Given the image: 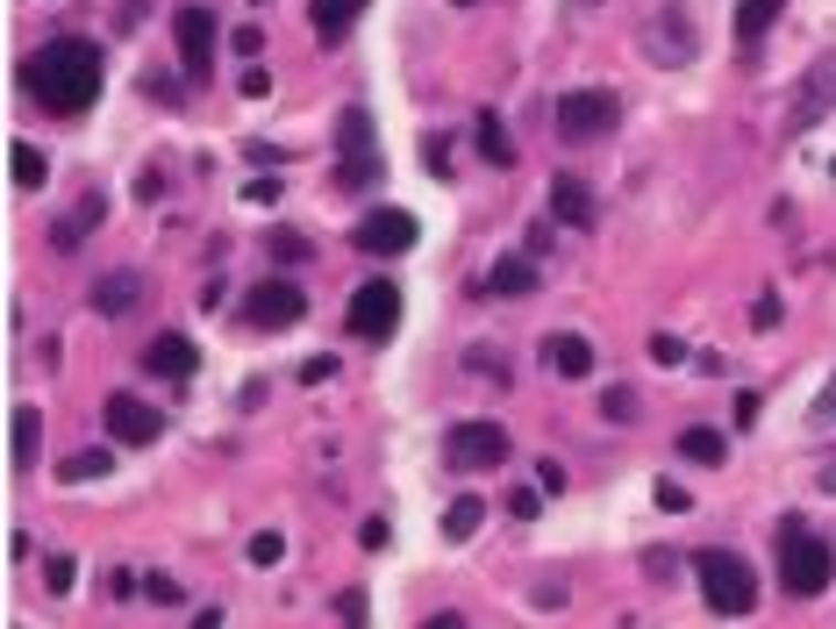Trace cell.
I'll list each match as a JSON object with an SVG mask.
<instances>
[{"label":"cell","instance_id":"cell-6","mask_svg":"<svg viewBox=\"0 0 836 629\" xmlns=\"http://www.w3.org/2000/svg\"><path fill=\"white\" fill-rule=\"evenodd\" d=\"M343 322H351L358 343H387L393 329H401V287H393V279H364L351 294V314H343Z\"/></svg>","mask_w":836,"mask_h":629},{"label":"cell","instance_id":"cell-13","mask_svg":"<svg viewBox=\"0 0 836 629\" xmlns=\"http://www.w3.org/2000/svg\"><path fill=\"white\" fill-rule=\"evenodd\" d=\"M650 29H658V36H650V57H658V65H679V57H694V36H687V8H673V0H665V8L650 14Z\"/></svg>","mask_w":836,"mask_h":629},{"label":"cell","instance_id":"cell-41","mask_svg":"<svg viewBox=\"0 0 836 629\" xmlns=\"http://www.w3.org/2000/svg\"><path fill=\"white\" fill-rule=\"evenodd\" d=\"M329 372H337V358H308V365H300V380H308V386H322Z\"/></svg>","mask_w":836,"mask_h":629},{"label":"cell","instance_id":"cell-21","mask_svg":"<svg viewBox=\"0 0 836 629\" xmlns=\"http://www.w3.org/2000/svg\"><path fill=\"white\" fill-rule=\"evenodd\" d=\"M780 8H786V0H737V22H729V29H737V43H743V51H751V43L765 36L772 22H780Z\"/></svg>","mask_w":836,"mask_h":629},{"label":"cell","instance_id":"cell-40","mask_svg":"<svg viewBox=\"0 0 836 629\" xmlns=\"http://www.w3.org/2000/svg\"><path fill=\"white\" fill-rule=\"evenodd\" d=\"M243 201H257V207H272V201H279V186H272V179H251V186H243Z\"/></svg>","mask_w":836,"mask_h":629},{"label":"cell","instance_id":"cell-2","mask_svg":"<svg viewBox=\"0 0 836 629\" xmlns=\"http://www.w3.org/2000/svg\"><path fill=\"white\" fill-rule=\"evenodd\" d=\"M829 579H836V551L815 530L786 522L780 530V587L794 594V601H815V594H829Z\"/></svg>","mask_w":836,"mask_h":629},{"label":"cell","instance_id":"cell-35","mask_svg":"<svg viewBox=\"0 0 836 629\" xmlns=\"http://www.w3.org/2000/svg\"><path fill=\"white\" fill-rule=\"evenodd\" d=\"M236 86H243L251 100H265V94H272V72H265V65H243V79H236Z\"/></svg>","mask_w":836,"mask_h":629},{"label":"cell","instance_id":"cell-4","mask_svg":"<svg viewBox=\"0 0 836 629\" xmlns=\"http://www.w3.org/2000/svg\"><path fill=\"white\" fill-rule=\"evenodd\" d=\"M607 129H622V94H607V86H580V94L558 100V137L565 143H594Z\"/></svg>","mask_w":836,"mask_h":629},{"label":"cell","instance_id":"cell-47","mask_svg":"<svg viewBox=\"0 0 836 629\" xmlns=\"http://www.w3.org/2000/svg\"><path fill=\"white\" fill-rule=\"evenodd\" d=\"M458 8H473V0H458Z\"/></svg>","mask_w":836,"mask_h":629},{"label":"cell","instance_id":"cell-33","mask_svg":"<svg viewBox=\"0 0 836 629\" xmlns=\"http://www.w3.org/2000/svg\"><path fill=\"white\" fill-rule=\"evenodd\" d=\"M236 57H243V65H257V51H265V29H236Z\"/></svg>","mask_w":836,"mask_h":629},{"label":"cell","instance_id":"cell-39","mask_svg":"<svg viewBox=\"0 0 836 629\" xmlns=\"http://www.w3.org/2000/svg\"><path fill=\"white\" fill-rule=\"evenodd\" d=\"M43 579H51V594H65L72 587V558H51V565H43Z\"/></svg>","mask_w":836,"mask_h":629},{"label":"cell","instance_id":"cell-27","mask_svg":"<svg viewBox=\"0 0 836 629\" xmlns=\"http://www.w3.org/2000/svg\"><path fill=\"white\" fill-rule=\"evenodd\" d=\"M108 466H115L108 451H72L65 466H57V479H100V472H108Z\"/></svg>","mask_w":836,"mask_h":629},{"label":"cell","instance_id":"cell-42","mask_svg":"<svg viewBox=\"0 0 836 629\" xmlns=\"http://www.w3.org/2000/svg\"><path fill=\"white\" fill-rule=\"evenodd\" d=\"M358 544H364V551H387V522L372 515V522H364V530H358Z\"/></svg>","mask_w":836,"mask_h":629},{"label":"cell","instance_id":"cell-38","mask_svg":"<svg viewBox=\"0 0 836 629\" xmlns=\"http://www.w3.org/2000/svg\"><path fill=\"white\" fill-rule=\"evenodd\" d=\"M473 365H479V380H508V365H500V351H473Z\"/></svg>","mask_w":836,"mask_h":629},{"label":"cell","instance_id":"cell-17","mask_svg":"<svg viewBox=\"0 0 836 629\" xmlns=\"http://www.w3.org/2000/svg\"><path fill=\"white\" fill-rule=\"evenodd\" d=\"M136 301H144V279H136V273H108V279H94V314H129Z\"/></svg>","mask_w":836,"mask_h":629},{"label":"cell","instance_id":"cell-32","mask_svg":"<svg viewBox=\"0 0 836 629\" xmlns=\"http://www.w3.org/2000/svg\"><path fill=\"white\" fill-rule=\"evenodd\" d=\"M650 358H658V365H687V343H679V337H665V329H658V337H650Z\"/></svg>","mask_w":836,"mask_h":629},{"label":"cell","instance_id":"cell-20","mask_svg":"<svg viewBox=\"0 0 836 629\" xmlns=\"http://www.w3.org/2000/svg\"><path fill=\"white\" fill-rule=\"evenodd\" d=\"M193 365H201V351H193L187 337H158L150 343V372H165V380H187Z\"/></svg>","mask_w":836,"mask_h":629},{"label":"cell","instance_id":"cell-8","mask_svg":"<svg viewBox=\"0 0 836 629\" xmlns=\"http://www.w3.org/2000/svg\"><path fill=\"white\" fill-rule=\"evenodd\" d=\"M829 108H836V51H823V57H815L808 72H801L794 100H786V129L801 137V129H815V122H823Z\"/></svg>","mask_w":836,"mask_h":629},{"label":"cell","instance_id":"cell-19","mask_svg":"<svg viewBox=\"0 0 836 629\" xmlns=\"http://www.w3.org/2000/svg\"><path fill=\"white\" fill-rule=\"evenodd\" d=\"M679 458H687V466H722L729 437H722V429H708V423H694V429H679Z\"/></svg>","mask_w":836,"mask_h":629},{"label":"cell","instance_id":"cell-29","mask_svg":"<svg viewBox=\"0 0 836 629\" xmlns=\"http://www.w3.org/2000/svg\"><path fill=\"white\" fill-rule=\"evenodd\" d=\"M272 258H279V265H300V258H308V236H294V230H272Z\"/></svg>","mask_w":836,"mask_h":629},{"label":"cell","instance_id":"cell-34","mask_svg":"<svg viewBox=\"0 0 836 629\" xmlns=\"http://www.w3.org/2000/svg\"><path fill=\"white\" fill-rule=\"evenodd\" d=\"M687 501H694V493L679 487V479H658V508H665V515H679V508H687Z\"/></svg>","mask_w":836,"mask_h":629},{"label":"cell","instance_id":"cell-14","mask_svg":"<svg viewBox=\"0 0 836 629\" xmlns=\"http://www.w3.org/2000/svg\"><path fill=\"white\" fill-rule=\"evenodd\" d=\"M543 365H551L558 380H586V372H594V343L572 337V329H558V337L543 343Z\"/></svg>","mask_w":836,"mask_h":629},{"label":"cell","instance_id":"cell-24","mask_svg":"<svg viewBox=\"0 0 836 629\" xmlns=\"http://www.w3.org/2000/svg\"><path fill=\"white\" fill-rule=\"evenodd\" d=\"M8 179H14L22 193L51 179V164H43V151H36V143H14V151H8Z\"/></svg>","mask_w":836,"mask_h":629},{"label":"cell","instance_id":"cell-26","mask_svg":"<svg viewBox=\"0 0 836 629\" xmlns=\"http://www.w3.org/2000/svg\"><path fill=\"white\" fill-rule=\"evenodd\" d=\"M486 287H494V294H529V287H537V265H529V258H500L494 273H486Z\"/></svg>","mask_w":836,"mask_h":629},{"label":"cell","instance_id":"cell-22","mask_svg":"<svg viewBox=\"0 0 836 629\" xmlns=\"http://www.w3.org/2000/svg\"><path fill=\"white\" fill-rule=\"evenodd\" d=\"M14 472H29V466H36V451H43V415L36 408H14Z\"/></svg>","mask_w":836,"mask_h":629},{"label":"cell","instance_id":"cell-28","mask_svg":"<svg viewBox=\"0 0 836 629\" xmlns=\"http://www.w3.org/2000/svg\"><path fill=\"white\" fill-rule=\"evenodd\" d=\"M279 558H286V536L279 530H257L251 536V565H279Z\"/></svg>","mask_w":836,"mask_h":629},{"label":"cell","instance_id":"cell-15","mask_svg":"<svg viewBox=\"0 0 836 629\" xmlns=\"http://www.w3.org/2000/svg\"><path fill=\"white\" fill-rule=\"evenodd\" d=\"M100 215H108V193H86V201L72 207V215H57V222H51V244H57V250H72V244H80V236L94 230Z\"/></svg>","mask_w":836,"mask_h":629},{"label":"cell","instance_id":"cell-5","mask_svg":"<svg viewBox=\"0 0 836 629\" xmlns=\"http://www.w3.org/2000/svg\"><path fill=\"white\" fill-rule=\"evenodd\" d=\"M337 151H343V164H337V186L343 193H364L379 179V143H372V115L364 108H343V122H337Z\"/></svg>","mask_w":836,"mask_h":629},{"label":"cell","instance_id":"cell-1","mask_svg":"<svg viewBox=\"0 0 836 629\" xmlns=\"http://www.w3.org/2000/svg\"><path fill=\"white\" fill-rule=\"evenodd\" d=\"M22 94L51 115H80L100 94V51L86 36H51L22 57Z\"/></svg>","mask_w":836,"mask_h":629},{"label":"cell","instance_id":"cell-36","mask_svg":"<svg viewBox=\"0 0 836 629\" xmlns=\"http://www.w3.org/2000/svg\"><path fill=\"white\" fill-rule=\"evenodd\" d=\"M144 594H150V601H158V608H179V587H172V579H165V573H150V579H144Z\"/></svg>","mask_w":836,"mask_h":629},{"label":"cell","instance_id":"cell-30","mask_svg":"<svg viewBox=\"0 0 836 629\" xmlns=\"http://www.w3.org/2000/svg\"><path fill=\"white\" fill-rule=\"evenodd\" d=\"M601 415H607V423H629V415H636V394H629V386H607V394H601Z\"/></svg>","mask_w":836,"mask_h":629},{"label":"cell","instance_id":"cell-18","mask_svg":"<svg viewBox=\"0 0 836 629\" xmlns=\"http://www.w3.org/2000/svg\"><path fill=\"white\" fill-rule=\"evenodd\" d=\"M364 8H372V0H308V14H315V36H322V43H337V36L358 22Z\"/></svg>","mask_w":836,"mask_h":629},{"label":"cell","instance_id":"cell-31","mask_svg":"<svg viewBox=\"0 0 836 629\" xmlns=\"http://www.w3.org/2000/svg\"><path fill=\"white\" fill-rule=\"evenodd\" d=\"M808 429H836V372H829V386L815 394V408H808Z\"/></svg>","mask_w":836,"mask_h":629},{"label":"cell","instance_id":"cell-44","mask_svg":"<svg viewBox=\"0 0 836 629\" xmlns=\"http://www.w3.org/2000/svg\"><path fill=\"white\" fill-rule=\"evenodd\" d=\"M343 622H351V629H364V594H358V587L343 594Z\"/></svg>","mask_w":836,"mask_h":629},{"label":"cell","instance_id":"cell-45","mask_svg":"<svg viewBox=\"0 0 836 629\" xmlns=\"http://www.w3.org/2000/svg\"><path fill=\"white\" fill-rule=\"evenodd\" d=\"M193 629H222V608H201V616H193Z\"/></svg>","mask_w":836,"mask_h":629},{"label":"cell","instance_id":"cell-3","mask_svg":"<svg viewBox=\"0 0 836 629\" xmlns=\"http://www.w3.org/2000/svg\"><path fill=\"white\" fill-rule=\"evenodd\" d=\"M694 573H701V594H708L716 616H751L758 608V573L737 558V551H701Z\"/></svg>","mask_w":836,"mask_h":629},{"label":"cell","instance_id":"cell-37","mask_svg":"<svg viewBox=\"0 0 836 629\" xmlns=\"http://www.w3.org/2000/svg\"><path fill=\"white\" fill-rule=\"evenodd\" d=\"M758 329H780V294H758V314H751Z\"/></svg>","mask_w":836,"mask_h":629},{"label":"cell","instance_id":"cell-11","mask_svg":"<svg viewBox=\"0 0 836 629\" xmlns=\"http://www.w3.org/2000/svg\"><path fill=\"white\" fill-rule=\"evenodd\" d=\"M172 43H179L187 79H208V72H215V14L208 8H179L172 14Z\"/></svg>","mask_w":836,"mask_h":629},{"label":"cell","instance_id":"cell-12","mask_svg":"<svg viewBox=\"0 0 836 629\" xmlns=\"http://www.w3.org/2000/svg\"><path fill=\"white\" fill-rule=\"evenodd\" d=\"M100 429H115L121 444H150L165 429V415L150 408V401H136V394H108V408H100Z\"/></svg>","mask_w":836,"mask_h":629},{"label":"cell","instance_id":"cell-7","mask_svg":"<svg viewBox=\"0 0 836 629\" xmlns=\"http://www.w3.org/2000/svg\"><path fill=\"white\" fill-rule=\"evenodd\" d=\"M508 458V429L500 423H458L444 437V466L451 472H486V466H500Z\"/></svg>","mask_w":836,"mask_h":629},{"label":"cell","instance_id":"cell-16","mask_svg":"<svg viewBox=\"0 0 836 629\" xmlns=\"http://www.w3.org/2000/svg\"><path fill=\"white\" fill-rule=\"evenodd\" d=\"M551 215H558V222H572V230H586V222H594V193H586L580 179L558 172V179H551Z\"/></svg>","mask_w":836,"mask_h":629},{"label":"cell","instance_id":"cell-25","mask_svg":"<svg viewBox=\"0 0 836 629\" xmlns=\"http://www.w3.org/2000/svg\"><path fill=\"white\" fill-rule=\"evenodd\" d=\"M479 158L486 164H515V143H508V129H500L494 108H479Z\"/></svg>","mask_w":836,"mask_h":629},{"label":"cell","instance_id":"cell-43","mask_svg":"<svg viewBox=\"0 0 836 629\" xmlns=\"http://www.w3.org/2000/svg\"><path fill=\"white\" fill-rule=\"evenodd\" d=\"M537 479H543L551 493H565V466H558V458H543V466H537Z\"/></svg>","mask_w":836,"mask_h":629},{"label":"cell","instance_id":"cell-46","mask_svg":"<svg viewBox=\"0 0 836 629\" xmlns=\"http://www.w3.org/2000/svg\"><path fill=\"white\" fill-rule=\"evenodd\" d=\"M422 629H465V616H430Z\"/></svg>","mask_w":836,"mask_h":629},{"label":"cell","instance_id":"cell-9","mask_svg":"<svg viewBox=\"0 0 836 629\" xmlns=\"http://www.w3.org/2000/svg\"><path fill=\"white\" fill-rule=\"evenodd\" d=\"M415 215H408V207H372V215H358V230H351V244L358 250H372V258H401V250H415Z\"/></svg>","mask_w":836,"mask_h":629},{"label":"cell","instance_id":"cell-23","mask_svg":"<svg viewBox=\"0 0 836 629\" xmlns=\"http://www.w3.org/2000/svg\"><path fill=\"white\" fill-rule=\"evenodd\" d=\"M479 522H486L479 493H458V501L444 508V536H451V544H465V536H479Z\"/></svg>","mask_w":836,"mask_h":629},{"label":"cell","instance_id":"cell-10","mask_svg":"<svg viewBox=\"0 0 836 629\" xmlns=\"http://www.w3.org/2000/svg\"><path fill=\"white\" fill-rule=\"evenodd\" d=\"M243 314H251V329H294L308 314V294L294 279H265V287L243 294Z\"/></svg>","mask_w":836,"mask_h":629}]
</instances>
